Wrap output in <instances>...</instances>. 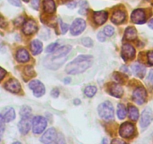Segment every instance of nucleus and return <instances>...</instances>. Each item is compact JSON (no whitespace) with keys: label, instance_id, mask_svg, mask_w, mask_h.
<instances>
[{"label":"nucleus","instance_id":"nucleus-1","mask_svg":"<svg viewBox=\"0 0 153 144\" xmlns=\"http://www.w3.org/2000/svg\"><path fill=\"white\" fill-rule=\"evenodd\" d=\"M93 58L92 56L81 55L67 65L65 68V72L68 74H81L87 68H89L92 64Z\"/></svg>","mask_w":153,"mask_h":144},{"label":"nucleus","instance_id":"nucleus-2","mask_svg":"<svg viewBox=\"0 0 153 144\" xmlns=\"http://www.w3.org/2000/svg\"><path fill=\"white\" fill-rule=\"evenodd\" d=\"M71 50V47L69 46V45H65V46L60 47L56 50H54V53H53V55L51 56H48L45 59V65H46V67L51 69H55L54 66H56V68L58 67H59L61 65V64L59 63V62H61L62 64H63L65 62V61H61V60L58 59H61L64 58L70 52Z\"/></svg>","mask_w":153,"mask_h":144},{"label":"nucleus","instance_id":"nucleus-3","mask_svg":"<svg viewBox=\"0 0 153 144\" xmlns=\"http://www.w3.org/2000/svg\"><path fill=\"white\" fill-rule=\"evenodd\" d=\"M98 114L104 121H111L114 118V109L110 101H105L98 106Z\"/></svg>","mask_w":153,"mask_h":144},{"label":"nucleus","instance_id":"nucleus-4","mask_svg":"<svg viewBox=\"0 0 153 144\" xmlns=\"http://www.w3.org/2000/svg\"><path fill=\"white\" fill-rule=\"evenodd\" d=\"M48 125V122L45 118L41 116L35 117L32 120V131L35 134H40L45 131Z\"/></svg>","mask_w":153,"mask_h":144},{"label":"nucleus","instance_id":"nucleus-5","mask_svg":"<svg viewBox=\"0 0 153 144\" xmlns=\"http://www.w3.org/2000/svg\"><path fill=\"white\" fill-rule=\"evenodd\" d=\"M86 22L84 20L77 18L74 20L70 28V32L72 35H78L81 34L86 29Z\"/></svg>","mask_w":153,"mask_h":144},{"label":"nucleus","instance_id":"nucleus-6","mask_svg":"<svg viewBox=\"0 0 153 144\" xmlns=\"http://www.w3.org/2000/svg\"><path fill=\"white\" fill-rule=\"evenodd\" d=\"M135 133V127L131 122H125L120 126V134L122 137L130 139Z\"/></svg>","mask_w":153,"mask_h":144},{"label":"nucleus","instance_id":"nucleus-7","mask_svg":"<svg viewBox=\"0 0 153 144\" xmlns=\"http://www.w3.org/2000/svg\"><path fill=\"white\" fill-rule=\"evenodd\" d=\"M29 89L33 92V95L37 98L42 97L45 93V87L43 83L38 80H34L31 81L29 84Z\"/></svg>","mask_w":153,"mask_h":144},{"label":"nucleus","instance_id":"nucleus-8","mask_svg":"<svg viewBox=\"0 0 153 144\" xmlns=\"http://www.w3.org/2000/svg\"><path fill=\"white\" fill-rule=\"evenodd\" d=\"M153 120V112L150 108L147 107L142 112L140 117V126L142 128H146L150 125Z\"/></svg>","mask_w":153,"mask_h":144},{"label":"nucleus","instance_id":"nucleus-9","mask_svg":"<svg viewBox=\"0 0 153 144\" xmlns=\"http://www.w3.org/2000/svg\"><path fill=\"white\" fill-rule=\"evenodd\" d=\"M132 98H133V101L136 104L141 105L146 101V91L142 86L137 87L134 91L133 95H132Z\"/></svg>","mask_w":153,"mask_h":144},{"label":"nucleus","instance_id":"nucleus-10","mask_svg":"<svg viewBox=\"0 0 153 144\" xmlns=\"http://www.w3.org/2000/svg\"><path fill=\"white\" fill-rule=\"evenodd\" d=\"M57 139V134L56 131L54 128H49L41 137L40 141L44 143H55Z\"/></svg>","mask_w":153,"mask_h":144},{"label":"nucleus","instance_id":"nucleus-11","mask_svg":"<svg viewBox=\"0 0 153 144\" xmlns=\"http://www.w3.org/2000/svg\"><path fill=\"white\" fill-rule=\"evenodd\" d=\"M135 56V49L132 45L126 44L122 48V57L125 61L131 60Z\"/></svg>","mask_w":153,"mask_h":144},{"label":"nucleus","instance_id":"nucleus-12","mask_svg":"<svg viewBox=\"0 0 153 144\" xmlns=\"http://www.w3.org/2000/svg\"><path fill=\"white\" fill-rule=\"evenodd\" d=\"M131 19L135 24H143L146 20L145 12L142 9L134 10L131 15Z\"/></svg>","mask_w":153,"mask_h":144},{"label":"nucleus","instance_id":"nucleus-13","mask_svg":"<svg viewBox=\"0 0 153 144\" xmlns=\"http://www.w3.org/2000/svg\"><path fill=\"white\" fill-rule=\"evenodd\" d=\"M38 30V26L36 23L33 20H29L25 22L23 26V32L25 35H31L35 33Z\"/></svg>","mask_w":153,"mask_h":144},{"label":"nucleus","instance_id":"nucleus-14","mask_svg":"<svg viewBox=\"0 0 153 144\" xmlns=\"http://www.w3.org/2000/svg\"><path fill=\"white\" fill-rule=\"evenodd\" d=\"M5 88L12 93H18L21 90V86L17 80L11 78L5 83Z\"/></svg>","mask_w":153,"mask_h":144},{"label":"nucleus","instance_id":"nucleus-15","mask_svg":"<svg viewBox=\"0 0 153 144\" xmlns=\"http://www.w3.org/2000/svg\"><path fill=\"white\" fill-rule=\"evenodd\" d=\"M32 126V122L29 119V117H26V118H22L20 122L18 123V128L19 131L23 134H26L29 131Z\"/></svg>","mask_w":153,"mask_h":144},{"label":"nucleus","instance_id":"nucleus-16","mask_svg":"<svg viewBox=\"0 0 153 144\" xmlns=\"http://www.w3.org/2000/svg\"><path fill=\"white\" fill-rule=\"evenodd\" d=\"M107 17H108V14L106 11H95L93 14L94 22L97 25H102L107 21Z\"/></svg>","mask_w":153,"mask_h":144},{"label":"nucleus","instance_id":"nucleus-17","mask_svg":"<svg viewBox=\"0 0 153 144\" xmlns=\"http://www.w3.org/2000/svg\"><path fill=\"white\" fill-rule=\"evenodd\" d=\"M126 17V15L124 11H122V10H117L112 14L111 21L114 24H120L125 21Z\"/></svg>","mask_w":153,"mask_h":144},{"label":"nucleus","instance_id":"nucleus-18","mask_svg":"<svg viewBox=\"0 0 153 144\" xmlns=\"http://www.w3.org/2000/svg\"><path fill=\"white\" fill-rule=\"evenodd\" d=\"M110 94L116 98H121L123 95V89L119 83H113L109 87Z\"/></svg>","mask_w":153,"mask_h":144},{"label":"nucleus","instance_id":"nucleus-19","mask_svg":"<svg viewBox=\"0 0 153 144\" xmlns=\"http://www.w3.org/2000/svg\"><path fill=\"white\" fill-rule=\"evenodd\" d=\"M16 59H17L19 62H27L29 59H30L29 52L24 48H20L17 51V53H16Z\"/></svg>","mask_w":153,"mask_h":144},{"label":"nucleus","instance_id":"nucleus-20","mask_svg":"<svg viewBox=\"0 0 153 144\" xmlns=\"http://www.w3.org/2000/svg\"><path fill=\"white\" fill-rule=\"evenodd\" d=\"M30 50L33 55H38L43 50V45L38 39H35L30 44Z\"/></svg>","mask_w":153,"mask_h":144},{"label":"nucleus","instance_id":"nucleus-21","mask_svg":"<svg viewBox=\"0 0 153 144\" xmlns=\"http://www.w3.org/2000/svg\"><path fill=\"white\" fill-rule=\"evenodd\" d=\"M131 69L133 71L134 74L139 78H143L145 76L146 71V68L145 66L143 65L138 64V63L134 64L131 66Z\"/></svg>","mask_w":153,"mask_h":144},{"label":"nucleus","instance_id":"nucleus-22","mask_svg":"<svg viewBox=\"0 0 153 144\" xmlns=\"http://www.w3.org/2000/svg\"><path fill=\"white\" fill-rule=\"evenodd\" d=\"M44 11L48 14H53L56 11V5L53 0H43Z\"/></svg>","mask_w":153,"mask_h":144},{"label":"nucleus","instance_id":"nucleus-23","mask_svg":"<svg viewBox=\"0 0 153 144\" xmlns=\"http://www.w3.org/2000/svg\"><path fill=\"white\" fill-rule=\"evenodd\" d=\"M125 39L128 41H134L137 39V30L134 27L129 26L125 32Z\"/></svg>","mask_w":153,"mask_h":144},{"label":"nucleus","instance_id":"nucleus-24","mask_svg":"<svg viewBox=\"0 0 153 144\" xmlns=\"http://www.w3.org/2000/svg\"><path fill=\"white\" fill-rule=\"evenodd\" d=\"M128 116L129 118L132 121L135 122L139 118V111L136 107L133 105H129L128 107Z\"/></svg>","mask_w":153,"mask_h":144},{"label":"nucleus","instance_id":"nucleus-25","mask_svg":"<svg viewBox=\"0 0 153 144\" xmlns=\"http://www.w3.org/2000/svg\"><path fill=\"white\" fill-rule=\"evenodd\" d=\"M127 115V110L124 104H119L117 105V116L120 120H124Z\"/></svg>","mask_w":153,"mask_h":144},{"label":"nucleus","instance_id":"nucleus-26","mask_svg":"<svg viewBox=\"0 0 153 144\" xmlns=\"http://www.w3.org/2000/svg\"><path fill=\"white\" fill-rule=\"evenodd\" d=\"M15 111H14L13 108L11 107V108H9V109L5 111V114L3 116V118L6 122H11L15 119Z\"/></svg>","mask_w":153,"mask_h":144},{"label":"nucleus","instance_id":"nucleus-27","mask_svg":"<svg viewBox=\"0 0 153 144\" xmlns=\"http://www.w3.org/2000/svg\"><path fill=\"white\" fill-rule=\"evenodd\" d=\"M32 110L29 106L24 105L21 107L20 111V115L21 118H26V117H30Z\"/></svg>","mask_w":153,"mask_h":144},{"label":"nucleus","instance_id":"nucleus-28","mask_svg":"<svg viewBox=\"0 0 153 144\" xmlns=\"http://www.w3.org/2000/svg\"><path fill=\"white\" fill-rule=\"evenodd\" d=\"M97 88L95 86H89L84 89V93L88 98H92L96 94Z\"/></svg>","mask_w":153,"mask_h":144},{"label":"nucleus","instance_id":"nucleus-29","mask_svg":"<svg viewBox=\"0 0 153 144\" xmlns=\"http://www.w3.org/2000/svg\"><path fill=\"white\" fill-rule=\"evenodd\" d=\"M24 72L26 76L29 77H32L35 75V72L34 70L33 67L31 65H27L24 69Z\"/></svg>","mask_w":153,"mask_h":144},{"label":"nucleus","instance_id":"nucleus-30","mask_svg":"<svg viewBox=\"0 0 153 144\" xmlns=\"http://www.w3.org/2000/svg\"><path fill=\"white\" fill-rule=\"evenodd\" d=\"M113 77H114L115 80L119 83V84H123L125 82V76L123 74H120V73H117L116 72L113 74Z\"/></svg>","mask_w":153,"mask_h":144},{"label":"nucleus","instance_id":"nucleus-31","mask_svg":"<svg viewBox=\"0 0 153 144\" xmlns=\"http://www.w3.org/2000/svg\"><path fill=\"white\" fill-rule=\"evenodd\" d=\"M104 33L105 34V35L108 36V37H111L113 36V35L114 34L115 30H114V28L111 26H107L104 27Z\"/></svg>","mask_w":153,"mask_h":144},{"label":"nucleus","instance_id":"nucleus-32","mask_svg":"<svg viewBox=\"0 0 153 144\" xmlns=\"http://www.w3.org/2000/svg\"><path fill=\"white\" fill-rule=\"evenodd\" d=\"M5 120L3 117L0 114V140L2 139V136L3 134V132L5 131Z\"/></svg>","mask_w":153,"mask_h":144},{"label":"nucleus","instance_id":"nucleus-33","mask_svg":"<svg viewBox=\"0 0 153 144\" xmlns=\"http://www.w3.org/2000/svg\"><path fill=\"white\" fill-rule=\"evenodd\" d=\"M82 44H83L85 47L91 48V47H92V45H93V42H92V40L90 38L86 37L82 39Z\"/></svg>","mask_w":153,"mask_h":144},{"label":"nucleus","instance_id":"nucleus-34","mask_svg":"<svg viewBox=\"0 0 153 144\" xmlns=\"http://www.w3.org/2000/svg\"><path fill=\"white\" fill-rule=\"evenodd\" d=\"M59 46L58 43H53L51 44L50 45H48L46 48V52L48 53H52L53 51H54L56 50V48Z\"/></svg>","mask_w":153,"mask_h":144},{"label":"nucleus","instance_id":"nucleus-35","mask_svg":"<svg viewBox=\"0 0 153 144\" xmlns=\"http://www.w3.org/2000/svg\"><path fill=\"white\" fill-rule=\"evenodd\" d=\"M59 23H60V26H61V30H62V34H65L67 32L68 29V26L65 23H62L61 20H59Z\"/></svg>","mask_w":153,"mask_h":144},{"label":"nucleus","instance_id":"nucleus-36","mask_svg":"<svg viewBox=\"0 0 153 144\" xmlns=\"http://www.w3.org/2000/svg\"><path fill=\"white\" fill-rule=\"evenodd\" d=\"M31 4L34 9L38 10L39 8V4H40V0H32Z\"/></svg>","mask_w":153,"mask_h":144},{"label":"nucleus","instance_id":"nucleus-37","mask_svg":"<svg viewBox=\"0 0 153 144\" xmlns=\"http://www.w3.org/2000/svg\"><path fill=\"white\" fill-rule=\"evenodd\" d=\"M97 37H98V39L101 42H104L106 39V35H105V34L104 33V32H98V35H97Z\"/></svg>","mask_w":153,"mask_h":144},{"label":"nucleus","instance_id":"nucleus-38","mask_svg":"<svg viewBox=\"0 0 153 144\" xmlns=\"http://www.w3.org/2000/svg\"><path fill=\"white\" fill-rule=\"evenodd\" d=\"M51 94V96L53 97V98H57L59 95V89L58 88H54V89H52Z\"/></svg>","mask_w":153,"mask_h":144},{"label":"nucleus","instance_id":"nucleus-39","mask_svg":"<svg viewBox=\"0 0 153 144\" xmlns=\"http://www.w3.org/2000/svg\"><path fill=\"white\" fill-rule=\"evenodd\" d=\"M8 2L10 4H11L12 5L16 7H20L21 6V2H20V0H8Z\"/></svg>","mask_w":153,"mask_h":144},{"label":"nucleus","instance_id":"nucleus-40","mask_svg":"<svg viewBox=\"0 0 153 144\" xmlns=\"http://www.w3.org/2000/svg\"><path fill=\"white\" fill-rule=\"evenodd\" d=\"M148 62L150 65H153V51H149L147 54Z\"/></svg>","mask_w":153,"mask_h":144},{"label":"nucleus","instance_id":"nucleus-41","mask_svg":"<svg viewBox=\"0 0 153 144\" xmlns=\"http://www.w3.org/2000/svg\"><path fill=\"white\" fill-rule=\"evenodd\" d=\"M7 26V22L5 21V18L0 15V27L5 28Z\"/></svg>","mask_w":153,"mask_h":144},{"label":"nucleus","instance_id":"nucleus-42","mask_svg":"<svg viewBox=\"0 0 153 144\" xmlns=\"http://www.w3.org/2000/svg\"><path fill=\"white\" fill-rule=\"evenodd\" d=\"M87 4H86V5H82L81 8H80V11H79V12H80V14H86V11H87Z\"/></svg>","mask_w":153,"mask_h":144},{"label":"nucleus","instance_id":"nucleus-43","mask_svg":"<svg viewBox=\"0 0 153 144\" xmlns=\"http://www.w3.org/2000/svg\"><path fill=\"white\" fill-rule=\"evenodd\" d=\"M5 74H6V71L0 67V80H2L5 77Z\"/></svg>","mask_w":153,"mask_h":144},{"label":"nucleus","instance_id":"nucleus-44","mask_svg":"<svg viewBox=\"0 0 153 144\" xmlns=\"http://www.w3.org/2000/svg\"><path fill=\"white\" fill-rule=\"evenodd\" d=\"M15 23L16 25H23V23H24V18L22 17H18V18H17V20H15Z\"/></svg>","mask_w":153,"mask_h":144},{"label":"nucleus","instance_id":"nucleus-45","mask_svg":"<svg viewBox=\"0 0 153 144\" xmlns=\"http://www.w3.org/2000/svg\"><path fill=\"white\" fill-rule=\"evenodd\" d=\"M148 80L152 85H153V70H151L148 76Z\"/></svg>","mask_w":153,"mask_h":144},{"label":"nucleus","instance_id":"nucleus-46","mask_svg":"<svg viewBox=\"0 0 153 144\" xmlns=\"http://www.w3.org/2000/svg\"><path fill=\"white\" fill-rule=\"evenodd\" d=\"M112 143H122V144H123V143H125L124 141H123V140H120L116 139V140H114L112 141Z\"/></svg>","mask_w":153,"mask_h":144},{"label":"nucleus","instance_id":"nucleus-47","mask_svg":"<svg viewBox=\"0 0 153 144\" xmlns=\"http://www.w3.org/2000/svg\"><path fill=\"white\" fill-rule=\"evenodd\" d=\"M71 78H68V77H67V78H65L64 80V83H65V84H68L69 83H71Z\"/></svg>","mask_w":153,"mask_h":144},{"label":"nucleus","instance_id":"nucleus-48","mask_svg":"<svg viewBox=\"0 0 153 144\" xmlns=\"http://www.w3.org/2000/svg\"><path fill=\"white\" fill-rule=\"evenodd\" d=\"M149 27L153 29V19H152L149 21Z\"/></svg>","mask_w":153,"mask_h":144},{"label":"nucleus","instance_id":"nucleus-49","mask_svg":"<svg viewBox=\"0 0 153 144\" xmlns=\"http://www.w3.org/2000/svg\"><path fill=\"white\" fill-rule=\"evenodd\" d=\"M23 1H24L25 2H28L29 1V0H23Z\"/></svg>","mask_w":153,"mask_h":144},{"label":"nucleus","instance_id":"nucleus-50","mask_svg":"<svg viewBox=\"0 0 153 144\" xmlns=\"http://www.w3.org/2000/svg\"><path fill=\"white\" fill-rule=\"evenodd\" d=\"M0 44H1V41H0Z\"/></svg>","mask_w":153,"mask_h":144}]
</instances>
